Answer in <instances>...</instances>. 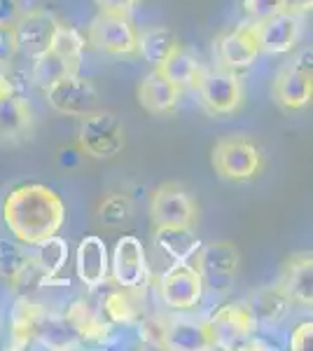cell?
<instances>
[{
    "mask_svg": "<svg viewBox=\"0 0 313 351\" xmlns=\"http://www.w3.org/2000/svg\"><path fill=\"white\" fill-rule=\"evenodd\" d=\"M3 220L19 241L38 246L64 228L66 204L47 185L24 183L8 192L3 202Z\"/></svg>",
    "mask_w": 313,
    "mask_h": 351,
    "instance_id": "1",
    "label": "cell"
},
{
    "mask_svg": "<svg viewBox=\"0 0 313 351\" xmlns=\"http://www.w3.org/2000/svg\"><path fill=\"white\" fill-rule=\"evenodd\" d=\"M213 169L220 178L231 180V183H243L253 180L255 176L264 169V152L255 141L246 136H225L215 143L213 155H210Z\"/></svg>",
    "mask_w": 313,
    "mask_h": 351,
    "instance_id": "2",
    "label": "cell"
},
{
    "mask_svg": "<svg viewBox=\"0 0 313 351\" xmlns=\"http://www.w3.org/2000/svg\"><path fill=\"white\" fill-rule=\"evenodd\" d=\"M124 143H127L124 124L119 122L115 112L94 110L79 122L77 145L84 155L94 160H115L124 150Z\"/></svg>",
    "mask_w": 313,
    "mask_h": 351,
    "instance_id": "3",
    "label": "cell"
},
{
    "mask_svg": "<svg viewBox=\"0 0 313 351\" xmlns=\"http://www.w3.org/2000/svg\"><path fill=\"white\" fill-rule=\"evenodd\" d=\"M208 332H210V349L234 351L258 330V319L253 316L248 302H231L225 304L210 316Z\"/></svg>",
    "mask_w": 313,
    "mask_h": 351,
    "instance_id": "4",
    "label": "cell"
},
{
    "mask_svg": "<svg viewBox=\"0 0 313 351\" xmlns=\"http://www.w3.org/2000/svg\"><path fill=\"white\" fill-rule=\"evenodd\" d=\"M313 49L306 47L290 66L283 68L271 84V96L283 110H301L311 104L313 75H311Z\"/></svg>",
    "mask_w": 313,
    "mask_h": 351,
    "instance_id": "5",
    "label": "cell"
},
{
    "mask_svg": "<svg viewBox=\"0 0 313 351\" xmlns=\"http://www.w3.org/2000/svg\"><path fill=\"white\" fill-rule=\"evenodd\" d=\"M87 43L99 52L112 56H131L138 52V33L127 14L101 12L89 24Z\"/></svg>",
    "mask_w": 313,
    "mask_h": 351,
    "instance_id": "6",
    "label": "cell"
},
{
    "mask_svg": "<svg viewBox=\"0 0 313 351\" xmlns=\"http://www.w3.org/2000/svg\"><path fill=\"white\" fill-rule=\"evenodd\" d=\"M195 269L201 274L203 286H210L213 291H225L229 288L231 279L236 276L238 265H241V253L234 241H210L206 246H199Z\"/></svg>",
    "mask_w": 313,
    "mask_h": 351,
    "instance_id": "7",
    "label": "cell"
},
{
    "mask_svg": "<svg viewBox=\"0 0 313 351\" xmlns=\"http://www.w3.org/2000/svg\"><path fill=\"white\" fill-rule=\"evenodd\" d=\"M47 104L68 117H84L99 108V92L79 73H68L45 89Z\"/></svg>",
    "mask_w": 313,
    "mask_h": 351,
    "instance_id": "8",
    "label": "cell"
},
{
    "mask_svg": "<svg viewBox=\"0 0 313 351\" xmlns=\"http://www.w3.org/2000/svg\"><path fill=\"white\" fill-rule=\"evenodd\" d=\"M197 92L210 115H234L243 104V82L236 71H203Z\"/></svg>",
    "mask_w": 313,
    "mask_h": 351,
    "instance_id": "9",
    "label": "cell"
},
{
    "mask_svg": "<svg viewBox=\"0 0 313 351\" xmlns=\"http://www.w3.org/2000/svg\"><path fill=\"white\" fill-rule=\"evenodd\" d=\"M150 218L155 228L162 225H183L192 228L197 220V202L185 185L180 183H164L152 192L150 199Z\"/></svg>",
    "mask_w": 313,
    "mask_h": 351,
    "instance_id": "10",
    "label": "cell"
},
{
    "mask_svg": "<svg viewBox=\"0 0 313 351\" xmlns=\"http://www.w3.org/2000/svg\"><path fill=\"white\" fill-rule=\"evenodd\" d=\"M203 279L187 263H173V267L164 271L159 281V298L166 307L175 311H190L201 302Z\"/></svg>",
    "mask_w": 313,
    "mask_h": 351,
    "instance_id": "11",
    "label": "cell"
},
{
    "mask_svg": "<svg viewBox=\"0 0 313 351\" xmlns=\"http://www.w3.org/2000/svg\"><path fill=\"white\" fill-rule=\"evenodd\" d=\"M59 26H61V21L42 8L28 10V12L19 14V19L14 21L19 52L26 54L28 59H38V56L47 54L49 49H52V43H54V36H56V31H59Z\"/></svg>",
    "mask_w": 313,
    "mask_h": 351,
    "instance_id": "12",
    "label": "cell"
},
{
    "mask_svg": "<svg viewBox=\"0 0 313 351\" xmlns=\"http://www.w3.org/2000/svg\"><path fill=\"white\" fill-rule=\"evenodd\" d=\"M112 279L124 291H138L150 279V267H147L145 248L138 237L124 234L115 243V253H112Z\"/></svg>",
    "mask_w": 313,
    "mask_h": 351,
    "instance_id": "13",
    "label": "cell"
},
{
    "mask_svg": "<svg viewBox=\"0 0 313 351\" xmlns=\"http://www.w3.org/2000/svg\"><path fill=\"white\" fill-rule=\"evenodd\" d=\"M248 26L255 36L260 54H269V56L288 54L299 43L301 24H299V16L295 14L278 12L274 16H266V19L250 21Z\"/></svg>",
    "mask_w": 313,
    "mask_h": 351,
    "instance_id": "14",
    "label": "cell"
},
{
    "mask_svg": "<svg viewBox=\"0 0 313 351\" xmlns=\"http://www.w3.org/2000/svg\"><path fill=\"white\" fill-rule=\"evenodd\" d=\"M215 56L225 71H243L258 61L260 47L248 24L225 31L215 38Z\"/></svg>",
    "mask_w": 313,
    "mask_h": 351,
    "instance_id": "15",
    "label": "cell"
},
{
    "mask_svg": "<svg viewBox=\"0 0 313 351\" xmlns=\"http://www.w3.org/2000/svg\"><path fill=\"white\" fill-rule=\"evenodd\" d=\"M75 271L77 279L87 288H101L110 274V260H108V246L101 237L89 234L77 243L75 256Z\"/></svg>",
    "mask_w": 313,
    "mask_h": 351,
    "instance_id": "16",
    "label": "cell"
},
{
    "mask_svg": "<svg viewBox=\"0 0 313 351\" xmlns=\"http://www.w3.org/2000/svg\"><path fill=\"white\" fill-rule=\"evenodd\" d=\"M84 342V337L79 335V330L71 324L68 316H52L45 311V316L40 319V324L33 330L31 347L38 349H52V351H71L79 349Z\"/></svg>",
    "mask_w": 313,
    "mask_h": 351,
    "instance_id": "17",
    "label": "cell"
},
{
    "mask_svg": "<svg viewBox=\"0 0 313 351\" xmlns=\"http://www.w3.org/2000/svg\"><path fill=\"white\" fill-rule=\"evenodd\" d=\"M278 284L288 293L290 302L311 307L313 304V256L311 253H295L286 260L283 276Z\"/></svg>",
    "mask_w": 313,
    "mask_h": 351,
    "instance_id": "18",
    "label": "cell"
},
{
    "mask_svg": "<svg viewBox=\"0 0 313 351\" xmlns=\"http://www.w3.org/2000/svg\"><path fill=\"white\" fill-rule=\"evenodd\" d=\"M180 94H183V89L171 82L166 75H162L159 71H152L138 84V104L147 112H152V115H168V112H173L180 104Z\"/></svg>",
    "mask_w": 313,
    "mask_h": 351,
    "instance_id": "19",
    "label": "cell"
},
{
    "mask_svg": "<svg viewBox=\"0 0 313 351\" xmlns=\"http://www.w3.org/2000/svg\"><path fill=\"white\" fill-rule=\"evenodd\" d=\"M162 349L171 351H206L210 349L208 324H195V321H171L164 326Z\"/></svg>",
    "mask_w": 313,
    "mask_h": 351,
    "instance_id": "20",
    "label": "cell"
},
{
    "mask_svg": "<svg viewBox=\"0 0 313 351\" xmlns=\"http://www.w3.org/2000/svg\"><path fill=\"white\" fill-rule=\"evenodd\" d=\"M155 246L173 263H187L190 258H195V253L201 246V239L192 228L162 225V228H155Z\"/></svg>",
    "mask_w": 313,
    "mask_h": 351,
    "instance_id": "21",
    "label": "cell"
},
{
    "mask_svg": "<svg viewBox=\"0 0 313 351\" xmlns=\"http://www.w3.org/2000/svg\"><path fill=\"white\" fill-rule=\"evenodd\" d=\"M33 112L19 94L0 96V141H16L31 132Z\"/></svg>",
    "mask_w": 313,
    "mask_h": 351,
    "instance_id": "22",
    "label": "cell"
},
{
    "mask_svg": "<svg viewBox=\"0 0 313 351\" xmlns=\"http://www.w3.org/2000/svg\"><path fill=\"white\" fill-rule=\"evenodd\" d=\"M157 71L162 73V75H166L173 84H178L180 89H197L206 68L199 64L187 49H183L178 45V47L157 66Z\"/></svg>",
    "mask_w": 313,
    "mask_h": 351,
    "instance_id": "23",
    "label": "cell"
},
{
    "mask_svg": "<svg viewBox=\"0 0 313 351\" xmlns=\"http://www.w3.org/2000/svg\"><path fill=\"white\" fill-rule=\"evenodd\" d=\"M45 316V309L38 302L28 298H19L10 316V332H12V349H28L31 337L40 319Z\"/></svg>",
    "mask_w": 313,
    "mask_h": 351,
    "instance_id": "24",
    "label": "cell"
},
{
    "mask_svg": "<svg viewBox=\"0 0 313 351\" xmlns=\"http://www.w3.org/2000/svg\"><path fill=\"white\" fill-rule=\"evenodd\" d=\"M248 307L255 319H258V324H276V321H281L288 314L290 298L281 284L266 286L248 300Z\"/></svg>",
    "mask_w": 313,
    "mask_h": 351,
    "instance_id": "25",
    "label": "cell"
},
{
    "mask_svg": "<svg viewBox=\"0 0 313 351\" xmlns=\"http://www.w3.org/2000/svg\"><path fill=\"white\" fill-rule=\"evenodd\" d=\"M38 267L42 269L45 274V284H64L59 279V274L64 271L66 263H68V241L61 239L59 234L49 237V239L38 243V253L36 256Z\"/></svg>",
    "mask_w": 313,
    "mask_h": 351,
    "instance_id": "26",
    "label": "cell"
},
{
    "mask_svg": "<svg viewBox=\"0 0 313 351\" xmlns=\"http://www.w3.org/2000/svg\"><path fill=\"white\" fill-rule=\"evenodd\" d=\"M175 47H178V40L168 28H150L143 36H138V52L136 54H140L143 61L157 68Z\"/></svg>",
    "mask_w": 313,
    "mask_h": 351,
    "instance_id": "27",
    "label": "cell"
},
{
    "mask_svg": "<svg viewBox=\"0 0 313 351\" xmlns=\"http://www.w3.org/2000/svg\"><path fill=\"white\" fill-rule=\"evenodd\" d=\"M134 216V204L127 195L122 192H110L108 197H103V202L96 208V220H99L103 228L117 230L122 228L127 220Z\"/></svg>",
    "mask_w": 313,
    "mask_h": 351,
    "instance_id": "28",
    "label": "cell"
},
{
    "mask_svg": "<svg viewBox=\"0 0 313 351\" xmlns=\"http://www.w3.org/2000/svg\"><path fill=\"white\" fill-rule=\"evenodd\" d=\"M84 45H87V43H84V38L79 36L75 28L61 24L59 31H56V36H54L52 52L66 61L68 68H71V73H77L79 71V61H82Z\"/></svg>",
    "mask_w": 313,
    "mask_h": 351,
    "instance_id": "29",
    "label": "cell"
},
{
    "mask_svg": "<svg viewBox=\"0 0 313 351\" xmlns=\"http://www.w3.org/2000/svg\"><path fill=\"white\" fill-rule=\"evenodd\" d=\"M33 61H36V64H33V71H31V80L36 82L40 89H47L49 84H54L56 80H61V77L71 73L66 61L61 59V56H56L52 49Z\"/></svg>",
    "mask_w": 313,
    "mask_h": 351,
    "instance_id": "30",
    "label": "cell"
},
{
    "mask_svg": "<svg viewBox=\"0 0 313 351\" xmlns=\"http://www.w3.org/2000/svg\"><path fill=\"white\" fill-rule=\"evenodd\" d=\"M28 258L31 256L16 241L0 239V279L12 284L16 276H19V271L26 267Z\"/></svg>",
    "mask_w": 313,
    "mask_h": 351,
    "instance_id": "31",
    "label": "cell"
},
{
    "mask_svg": "<svg viewBox=\"0 0 313 351\" xmlns=\"http://www.w3.org/2000/svg\"><path fill=\"white\" fill-rule=\"evenodd\" d=\"M103 309H105L108 319L117 326H131L136 319H138V311H136L134 302H131V298L127 295L124 288L122 291H115V293H108Z\"/></svg>",
    "mask_w": 313,
    "mask_h": 351,
    "instance_id": "32",
    "label": "cell"
},
{
    "mask_svg": "<svg viewBox=\"0 0 313 351\" xmlns=\"http://www.w3.org/2000/svg\"><path fill=\"white\" fill-rule=\"evenodd\" d=\"M286 0H243V12H246L248 21H260L266 16H274L283 12Z\"/></svg>",
    "mask_w": 313,
    "mask_h": 351,
    "instance_id": "33",
    "label": "cell"
},
{
    "mask_svg": "<svg viewBox=\"0 0 313 351\" xmlns=\"http://www.w3.org/2000/svg\"><path fill=\"white\" fill-rule=\"evenodd\" d=\"M19 54L14 26H0V64H10Z\"/></svg>",
    "mask_w": 313,
    "mask_h": 351,
    "instance_id": "34",
    "label": "cell"
},
{
    "mask_svg": "<svg viewBox=\"0 0 313 351\" xmlns=\"http://www.w3.org/2000/svg\"><path fill=\"white\" fill-rule=\"evenodd\" d=\"M313 347V324L301 321L290 335V349L292 351H309Z\"/></svg>",
    "mask_w": 313,
    "mask_h": 351,
    "instance_id": "35",
    "label": "cell"
},
{
    "mask_svg": "<svg viewBox=\"0 0 313 351\" xmlns=\"http://www.w3.org/2000/svg\"><path fill=\"white\" fill-rule=\"evenodd\" d=\"M21 14L19 0H0V26H14Z\"/></svg>",
    "mask_w": 313,
    "mask_h": 351,
    "instance_id": "36",
    "label": "cell"
},
{
    "mask_svg": "<svg viewBox=\"0 0 313 351\" xmlns=\"http://www.w3.org/2000/svg\"><path fill=\"white\" fill-rule=\"evenodd\" d=\"M101 12H112V14H131V10L138 5V0H99Z\"/></svg>",
    "mask_w": 313,
    "mask_h": 351,
    "instance_id": "37",
    "label": "cell"
},
{
    "mask_svg": "<svg viewBox=\"0 0 313 351\" xmlns=\"http://www.w3.org/2000/svg\"><path fill=\"white\" fill-rule=\"evenodd\" d=\"M311 8H313V0H286V8H283V12L301 16V14H309Z\"/></svg>",
    "mask_w": 313,
    "mask_h": 351,
    "instance_id": "38",
    "label": "cell"
},
{
    "mask_svg": "<svg viewBox=\"0 0 313 351\" xmlns=\"http://www.w3.org/2000/svg\"><path fill=\"white\" fill-rule=\"evenodd\" d=\"M10 92H14V87H12V82L8 80V77L0 73V96L3 94H10Z\"/></svg>",
    "mask_w": 313,
    "mask_h": 351,
    "instance_id": "39",
    "label": "cell"
}]
</instances>
